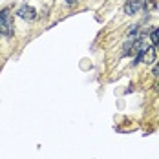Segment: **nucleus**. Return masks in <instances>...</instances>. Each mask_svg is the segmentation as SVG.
<instances>
[{
  "mask_svg": "<svg viewBox=\"0 0 159 159\" xmlns=\"http://www.w3.org/2000/svg\"><path fill=\"white\" fill-rule=\"evenodd\" d=\"M13 33H15V28H13V15L9 13V9H2V11H0V35L11 37Z\"/></svg>",
  "mask_w": 159,
  "mask_h": 159,
  "instance_id": "f257e3e1",
  "label": "nucleus"
},
{
  "mask_svg": "<svg viewBox=\"0 0 159 159\" xmlns=\"http://www.w3.org/2000/svg\"><path fill=\"white\" fill-rule=\"evenodd\" d=\"M143 7H144V0H126V4H125V15H128V16L137 15Z\"/></svg>",
  "mask_w": 159,
  "mask_h": 159,
  "instance_id": "f03ea898",
  "label": "nucleus"
},
{
  "mask_svg": "<svg viewBox=\"0 0 159 159\" xmlns=\"http://www.w3.org/2000/svg\"><path fill=\"white\" fill-rule=\"evenodd\" d=\"M16 16L22 18V20H35L37 18V11H35V7H31L30 4H24L22 7H18Z\"/></svg>",
  "mask_w": 159,
  "mask_h": 159,
  "instance_id": "7ed1b4c3",
  "label": "nucleus"
},
{
  "mask_svg": "<svg viewBox=\"0 0 159 159\" xmlns=\"http://www.w3.org/2000/svg\"><path fill=\"white\" fill-rule=\"evenodd\" d=\"M156 59H157V48H156V46H148V48L143 51V59H141V62L154 64L156 62Z\"/></svg>",
  "mask_w": 159,
  "mask_h": 159,
  "instance_id": "20e7f679",
  "label": "nucleus"
},
{
  "mask_svg": "<svg viewBox=\"0 0 159 159\" xmlns=\"http://www.w3.org/2000/svg\"><path fill=\"white\" fill-rule=\"evenodd\" d=\"M152 31H150V40H152V46H159V30L157 28H150Z\"/></svg>",
  "mask_w": 159,
  "mask_h": 159,
  "instance_id": "39448f33",
  "label": "nucleus"
},
{
  "mask_svg": "<svg viewBox=\"0 0 159 159\" xmlns=\"http://www.w3.org/2000/svg\"><path fill=\"white\" fill-rule=\"evenodd\" d=\"M152 73H154L156 77H159V62L156 64V66H154V70H152Z\"/></svg>",
  "mask_w": 159,
  "mask_h": 159,
  "instance_id": "423d86ee",
  "label": "nucleus"
},
{
  "mask_svg": "<svg viewBox=\"0 0 159 159\" xmlns=\"http://www.w3.org/2000/svg\"><path fill=\"white\" fill-rule=\"evenodd\" d=\"M64 2H66V4H77L79 0H64Z\"/></svg>",
  "mask_w": 159,
  "mask_h": 159,
  "instance_id": "0eeeda50",
  "label": "nucleus"
}]
</instances>
